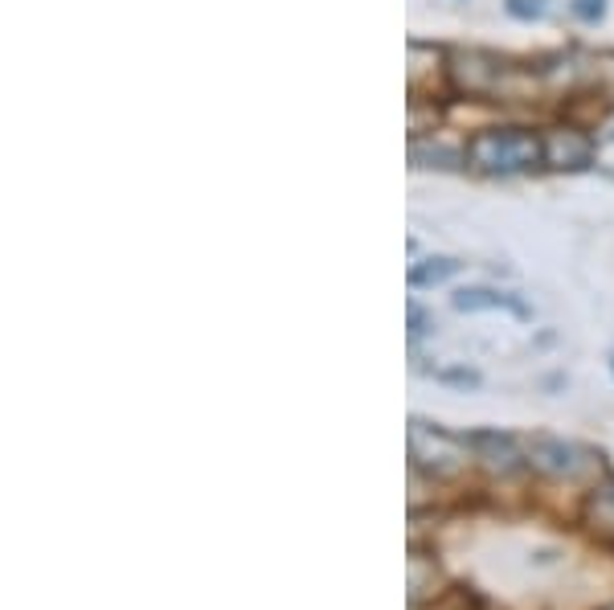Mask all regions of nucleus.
Returning <instances> with one entry per match:
<instances>
[{"instance_id": "nucleus-1", "label": "nucleus", "mask_w": 614, "mask_h": 610, "mask_svg": "<svg viewBox=\"0 0 614 610\" xmlns=\"http://www.w3.org/2000/svg\"><path fill=\"white\" fill-rule=\"evenodd\" d=\"M467 164L484 177H516L545 164V140L524 127H484L467 140Z\"/></svg>"}, {"instance_id": "nucleus-2", "label": "nucleus", "mask_w": 614, "mask_h": 610, "mask_svg": "<svg viewBox=\"0 0 614 610\" xmlns=\"http://www.w3.org/2000/svg\"><path fill=\"white\" fill-rule=\"evenodd\" d=\"M406 439H410V467L426 471L430 479H455L471 463L467 459V451H471L467 439H459V434H451L443 426H430L422 418H410Z\"/></svg>"}, {"instance_id": "nucleus-3", "label": "nucleus", "mask_w": 614, "mask_h": 610, "mask_svg": "<svg viewBox=\"0 0 614 610\" xmlns=\"http://www.w3.org/2000/svg\"><path fill=\"white\" fill-rule=\"evenodd\" d=\"M520 70L508 66L504 58L488 54V50H455L451 54V82L463 95H504V99H520L516 86Z\"/></svg>"}, {"instance_id": "nucleus-4", "label": "nucleus", "mask_w": 614, "mask_h": 610, "mask_svg": "<svg viewBox=\"0 0 614 610\" xmlns=\"http://www.w3.org/2000/svg\"><path fill=\"white\" fill-rule=\"evenodd\" d=\"M529 467L549 475V479H569V484H578V479H590L602 471V455L578 447V443H565V439H541L529 443Z\"/></svg>"}, {"instance_id": "nucleus-5", "label": "nucleus", "mask_w": 614, "mask_h": 610, "mask_svg": "<svg viewBox=\"0 0 614 610\" xmlns=\"http://www.w3.org/2000/svg\"><path fill=\"white\" fill-rule=\"evenodd\" d=\"M467 443H471L475 459L484 463L488 471H496V475H512V471H520L524 463H529V455H520L512 434H500V430H475V434H467Z\"/></svg>"}, {"instance_id": "nucleus-6", "label": "nucleus", "mask_w": 614, "mask_h": 610, "mask_svg": "<svg viewBox=\"0 0 614 610\" xmlns=\"http://www.w3.org/2000/svg\"><path fill=\"white\" fill-rule=\"evenodd\" d=\"M594 156V140H586L582 132H569V127H557V132L545 136V164L553 168H569V172H578L586 168Z\"/></svg>"}, {"instance_id": "nucleus-7", "label": "nucleus", "mask_w": 614, "mask_h": 610, "mask_svg": "<svg viewBox=\"0 0 614 610\" xmlns=\"http://www.w3.org/2000/svg\"><path fill=\"white\" fill-rule=\"evenodd\" d=\"M451 303H455V312H512L520 320L533 316L516 295H504V291H492V287H463V291H455Z\"/></svg>"}, {"instance_id": "nucleus-8", "label": "nucleus", "mask_w": 614, "mask_h": 610, "mask_svg": "<svg viewBox=\"0 0 614 610\" xmlns=\"http://www.w3.org/2000/svg\"><path fill=\"white\" fill-rule=\"evenodd\" d=\"M459 271H463L459 258H426V263L410 267V287H434V283H443V279H451Z\"/></svg>"}, {"instance_id": "nucleus-9", "label": "nucleus", "mask_w": 614, "mask_h": 610, "mask_svg": "<svg viewBox=\"0 0 614 610\" xmlns=\"http://www.w3.org/2000/svg\"><path fill=\"white\" fill-rule=\"evenodd\" d=\"M426 578H438V570H434V561H426V553H410V602L418 606L422 602V594H426Z\"/></svg>"}, {"instance_id": "nucleus-10", "label": "nucleus", "mask_w": 614, "mask_h": 610, "mask_svg": "<svg viewBox=\"0 0 614 610\" xmlns=\"http://www.w3.org/2000/svg\"><path fill=\"white\" fill-rule=\"evenodd\" d=\"M594 156L602 160V168L614 172V111H610L606 123L598 127V136H594Z\"/></svg>"}, {"instance_id": "nucleus-11", "label": "nucleus", "mask_w": 614, "mask_h": 610, "mask_svg": "<svg viewBox=\"0 0 614 610\" xmlns=\"http://www.w3.org/2000/svg\"><path fill=\"white\" fill-rule=\"evenodd\" d=\"M590 512H594V520H602V525H614V479H606V484L590 496Z\"/></svg>"}, {"instance_id": "nucleus-12", "label": "nucleus", "mask_w": 614, "mask_h": 610, "mask_svg": "<svg viewBox=\"0 0 614 610\" xmlns=\"http://www.w3.org/2000/svg\"><path fill=\"white\" fill-rule=\"evenodd\" d=\"M504 9L516 21H541L549 13V0H504Z\"/></svg>"}, {"instance_id": "nucleus-13", "label": "nucleus", "mask_w": 614, "mask_h": 610, "mask_svg": "<svg viewBox=\"0 0 614 610\" xmlns=\"http://www.w3.org/2000/svg\"><path fill=\"white\" fill-rule=\"evenodd\" d=\"M574 13L582 21H602L606 17V0H574Z\"/></svg>"}, {"instance_id": "nucleus-14", "label": "nucleus", "mask_w": 614, "mask_h": 610, "mask_svg": "<svg viewBox=\"0 0 614 610\" xmlns=\"http://www.w3.org/2000/svg\"><path fill=\"white\" fill-rule=\"evenodd\" d=\"M426 332H430L426 308H422V303H410V340H418V336H426Z\"/></svg>"}, {"instance_id": "nucleus-15", "label": "nucleus", "mask_w": 614, "mask_h": 610, "mask_svg": "<svg viewBox=\"0 0 614 610\" xmlns=\"http://www.w3.org/2000/svg\"><path fill=\"white\" fill-rule=\"evenodd\" d=\"M443 381H455V385H479V377L475 373H467V369H455V373H438Z\"/></svg>"}, {"instance_id": "nucleus-16", "label": "nucleus", "mask_w": 614, "mask_h": 610, "mask_svg": "<svg viewBox=\"0 0 614 610\" xmlns=\"http://www.w3.org/2000/svg\"><path fill=\"white\" fill-rule=\"evenodd\" d=\"M610 373H614V353H610Z\"/></svg>"}]
</instances>
